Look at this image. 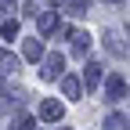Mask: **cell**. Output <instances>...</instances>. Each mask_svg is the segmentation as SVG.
Returning a JSON list of instances; mask_svg holds the SVG:
<instances>
[{
    "label": "cell",
    "mask_w": 130,
    "mask_h": 130,
    "mask_svg": "<svg viewBox=\"0 0 130 130\" xmlns=\"http://www.w3.org/2000/svg\"><path fill=\"white\" fill-rule=\"evenodd\" d=\"M65 76V58L61 54H43V79H61Z\"/></svg>",
    "instance_id": "cell-1"
},
{
    "label": "cell",
    "mask_w": 130,
    "mask_h": 130,
    "mask_svg": "<svg viewBox=\"0 0 130 130\" xmlns=\"http://www.w3.org/2000/svg\"><path fill=\"white\" fill-rule=\"evenodd\" d=\"M40 119H43V123H58V119H61V101L47 98V101L40 105Z\"/></svg>",
    "instance_id": "cell-2"
},
{
    "label": "cell",
    "mask_w": 130,
    "mask_h": 130,
    "mask_svg": "<svg viewBox=\"0 0 130 130\" xmlns=\"http://www.w3.org/2000/svg\"><path fill=\"white\" fill-rule=\"evenodd\" d=\"M105 98L108 101H119V98H126V83L119 76H108V83H105Z\"/></svg>",
    "instance_id": "cell-3"
},
{
    "label": "cell",
    "mask_w": 130,
    "mask_h": 130,
    "mask_svg": "<svg viewBox=\"0 0 130 130\" xmlns=\"http://www.w3.org/2000/svg\"><path fill=\"white\" fill-rule=\"evenodd\" d=\"M83 83H87L90 90L101 83V65H98V61H87V65H83Z\"/></svg>",
    "instance_id": "cell-4"
},
{
    "label": "cell",
    "mask_w": 130,
    "mask_h": 130,
    "mask_svg": "<svg viewBox=\"0 0 130 130\" xmlns=\"http://www.w3.org/2000/svg\"><path fill=\"white\" fill-rule=\"evenodd\" d=\"M36 22H40V32H54V29H58V14H54V11H40Z\"/></svg>",
    "instance_id": "cell-5"
},
{
    "label": "cell",
    "mask_w": 130,
    "mask_h": 130,
    "mask_svg": "<svg viewBox=\"0 0 130 130\" xmlns=\"http://www.w3.org/2000/svg\"><path fill=\"white\" fill-rule=\"evenodd\" d=\"M105 130H130V123H126L123 112H108L105 116Z\"/></svg>",
    "instance_id": "cell-6"
},
{
    "label": "cell",
    "mask_w": 130,
    "mask_h": 130,
    "mask_svg": "<svg viewBox=\"0 0 130 130\" xmlns=\"http://www.w3.org/2000/svg\"><path fill=\"white\" fill-rule=\"evenodd\" d=\"M22 51H25V58H29V61H40V58H43V43H40V40H25Z\"/></svg>",
    "instance_id": "cell-7"
},
{
    "label": "cell",
    "mask_w": 130,
    "mask_h": 130,
    "mask_svg": "<svg viewBox=\"0 0 130 130\" xmlns=\"http://www.w3.org/2000/svg\"><path fill=\"white\" fill-rule=\"evenodd\" d=\"M61 90H65V98H79V79L76 76H61Z\"/></svg>",
    "instance_id": "cell-8"
},
{
    "label": "cell",
    "mask_w": 130,
    "mask_h": 130,
    "mask_svg": "<svg viewBox=\"0 0 130 130\" xmlns=\"http://www.w3.org/2000/svg\"><path fill=\"white\" fill-rule=\"evenodd\" d=\"M72 40H76V43H72V51H76V54H87V43H90L87 32H72Z\"/></svg>",
    "instance_id": "cell-9"
},
{
    "label": "cell",
    "mask_w": 130,
    "mask_h": 130,
    "mask_svg": "<svg viewBox=\"0 0 130 130\" xmlns=\"http://www.w3.org/2000/svg\"><path fill=\"white\" fill-rule=\"evenodd\" d=\"M18 69V58L14 54H0V72H14Z\"/></svg>",
    "instance_id": "cell-10"
},
{
    "label": "cell",
    "mask_w": 130,
    "mask_h": 130,
    "mask_svg": "<svg viewBox=\"0 0 130 130\" xmlns=\"http://www.w3.org/2000/svg\"><path fill=\"white\" fill-rule=\"evenodd\" d=\"M87 7H90V0H69V11L72 14H87Z\"/></svg>",
    "instance_id": "cell-11"
},
{
    "label": "cell",
    "mask_w": 130,
    "mask_h": 130,
    "mask_svg": "<svg viewBox=\"0 0 130 130\" xmlns=\"http://www.w3.org/2000/svg\"><path fill=\"white\" fill-rule=\"evenodd\" d=\"M14 14V0H0V18H11Z\"/></svg>",
    "instance_id": "cell-12"
},
{
    "label": "cell",
    "mask_w": 130,
    "mask_h": 130,
    "mask_svg": "<svg viewBox=\"0 0 130 130\" xmlns=\"http://www.w3.org/2000/svg\"><path fill=\"white\" fill-rule=\"evenodd\" d=\"M0 32H4V36L11 40V36H14V32H18V22H11V18H7L4 25H0Z\"/></svg>",
    "instance_id": "cell-13"
},
{
    "label": "cell",
    "mask_w": 130,
    "mask_h": 130,
    "mask_svg": "<svg viewBox=\"0 0 130 130\" xmlns=\"http://www.w3.org/2000/svg\"><path fill=\"white\" fill-rule=\"evenodd\" d=\"M18 130H36V119H32V116H22L18 119Z\"/></svg>",
    "instance_id": "cell-14"
},
{
    "label": "cell",
    "mask_w": 130,
    "mask_h": 130,
    "mask_svg": "<svg viewBox=\"0 0 130 130\" xmlns=\"http://www.w3.org/2000/svg\"><path fill=\"white\" fill-rule=\"evenodd\" d=\"M108 4H119V0H108Z\"/></svg>",
    "instance_id": "cell-15"
}]
</instances>
